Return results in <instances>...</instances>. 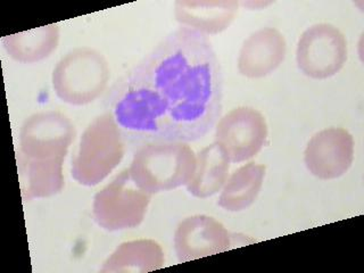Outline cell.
<instances>
[{
  "label": "cell",
  "mask_w": 364,
  "mask_h": 273,
  "mask_svg": "<svg viewBox=\"0 0 364 273\" xmlns=\"http://www.w3.org/2000/svg\"><path fill=\"white\" fill-rule=\"evenodd\" d=\"M107 102L134 144L202 139L223 107L221 64L210 40L176 28L117 81Z\"/></svg>",
  "instance_id": "obj_1"
},
{
  "label": "cell",
  "mask_w": 364,
  "mask_h": 273,
  "mask_svg": "<svg viewBox=\"0 0 364 273\" xmlns=\"http://www.w3.org/2000/svg\"><path fill=\"white\" fill-rule=\"evenodd\" d=\"M197 159L186 142H148L138 148L131 162V176L142 191L157 193L187 186Z\"/></svg>",
  "instance_id": "obj_2"
},
{
  "label": "cell",
  "mask_w": 364,
  "mask_h": 273,
  "mask_svg": "<svg viewBox=\"0 0 364 273\" xmlns=\"http://www.w3.org/2000/svg\"><path fill=\"white\" fill-rule=\"evenodd\" d=\"M124 136L111 113L102 114L85 129L72 157L71 173L80 185L92 187L106 179L122 162Z\"/></svg>",
  "instance_id": "obj_3"
},
{
  "label": "cell",
  "mask_w": 364,
  "mask_h": 273,
  "mask_svg": "<svg viewBox=\"0 0 364 273\" xmlns=\"http://www.w3.org/2000/svg\"><path fill=\"white\" fill-rule=\"evenodd\" d=\"M109 81V66L96 49L80 47L68 51L53 72L55 94L70 105L82 106L96 100Z\"/></svg>",
  "instance_id": "obj_4"
},
{
  "label": "cell",
  "mask_w": 364,
  "mask_h": 273,
  "mask_svg": "<svg viewBox=\"0 0 364 273\" xmlns=\"http://www.w3.org/2000/svg\"><path fill=\"white\" fill-rule=\"evenodd\" d=\"M151 200V193L142 191L127 168L96 193L95 221L107 231L134 229L145 219Z\"/></svg>",
  "instance_id": "obj_5"
},
{
  "label": "cell",
  "mask_w": 364,
  "mask_h": 273,
  "mask_svg": "<svg viewBox=\"0 0 364 273\" xmlns=\"http://www.w3.org/2000/svg\"><path fill=\"white\" fill-rule=\"evenodd\" d=\"M296 60L306 77L316 80L333 77L347 60L346 38L333 24L312 26L299 38Z\"/></svg>",
  "instance_id": "obj_6"
},
{
  "label": "cell",
  "mask_w": 364,
  "mask_h": 273,
  "mask_svg": "<svg viewBox=\"0 0 364 273\" xmlns=\"http://www.w3.org/2000/svg\"><path fill=\"white\" fill-rule=\"evenodd\" d=\"M267 119L257 109L235 108L216 125L215 144L231 163L246 162L259 153L267 141Z\"/></svg>",
  "instance_id": "obj_7"
},
{
  "label": "cell",
  "mask_w": 364,
  "mask_h": 273,
  "mask_svg": "<svg viewBox=\"0 0 364 273\" xmlns=\"http://www.w3.org/2000/svg\"><path fill=\"white\" fill-rule=\"evenodd\" d=\"M75 128L65 114L49 111L33 114L20 131V153L30 159L65 157Z\"/></svg>",
  "instance_id": "obj_8"
},
{
  "label": "cell",
  "mask_w": 364,
  "mask_h": 273,
  "mask_svg": "<svg viewBox=\"0 0 364 273\" xmlns=\"http://www.w3.org/2000/svg\"><path fill=\"white\" fill-rule=\"evenodd\" d=\"M354 161V139L345 129L329 128L311 138L304 154L310 173L321 180L344 176Z\"/></svg>",
  "instance_id": "obj_9"
},
{
  "label": "cell",
  "mask_w": 364,
  "mask_h": 273,
  "mask_svg": "<svg viewBox=\"0 0 364 273\" xmlns=\"http://www.w3.org/2000/svg\"><path fill=\"white\" fill-rule=\"evenodd\" d=\"M231 237L225 225L208 215H193L180 222L174 248L180 263L230 250Z\"/></svg>",
  "instance_id": "obj_10"
},
{
  "label": "cell",
  "mask_w": 364,
  "mask_h": 273,
  "mask_svg": "<svg viewBox=\"0 0 364 273\" xmlns=\"http://www.w3.org/2000/svg\"><path fill=\"white\" fill-rule=\"evenodd\" d=\"M287 43L274 28H261L245 40L238 58V70L250 79H259L276 71L286 57Z\"/></svg>",
  "instance_id": "obj_11"
},
{
  "label": "cell",
  "mask_w": 364,
  "mask_h": 273,
  "mask_svg": "<svg viewBox=\"0 0 364 273\" xmlns=\"http://www.w3.org/2000/svg\"><path fill=\"white\" fill-rule=\"evenodd\" d=\"M65 157L30 159L18 153V176L24 200L46 198L60 193L64 188L63 163Z\"/></svg>",
  "instance_id": "obj_12"
},
{
  "label": "cell",
  "mask_w": 364,
  "mask_h": 273,
  "mask_svg": "<svg viewBox=\"0 0 364 273\" xmlns=\"http://www.w3.org/2000/svg\"><path fill=\"white\" fill-rule=\"evenodd\" d=\"M238 11L237 1H176V18L182 26L208 36L229 28Z\"/></svg>",
  "instance_id": "obj_13"
},
{
  "label": "cell",
  "mask_w": 364,
  "mask_h": 273,
  "mask_svg": "<svg viewBox=\"0 0 364 273\" xmlns=\"http://www.w3.org/2000/svg\"><path fill=\"white\" fill-rule=\"evenodd\" d=\"M165 256L159 242L151 239L125 242L114 250L100 272H151L164 267Z\"/></svg>",
  "instance_id": "obj_14"
},
{
  "label": "cell",
  "mask_w": 364,
  "mask_h": 273,
  "mask_svg": "<svg viewBox=\"0 0 364 273\" xmlns=\"http://www.w3.org/2000/svg\"><path fill=\"white\" fill-rule=\"evenodd\" d=\"M196 159V170L186 187L193 197L208 198L219 193L225 185L230 161L215 142L199 151Z\"/></svg>",
  "instance_id": "obj_15"
},
{
  "label": "cell",
  "mask_w": 364,
  "mask_h": 273,
  "mask_svg": "<svg viewBox=\"0 0 364 273\" xmlns=\"http://www.w3.org/2000/svg\"><path fill=\"white\" fill-rule=\"evenodd\" d=\"M58 41L60 28L57 24H49L7 36L3 39V45L13 60L32 64L47 58L57 48Z\"/></svg>",
  "instance_id": "obj_16"
},
{
  "label": "cell",
  "mask_w": 364,
  "mask_h": 273,
  "mask_svg": "<svg viewBox=\"0 0 364 273\" xmlns=\"http://www.w3.org/2000/svg\"><path fill=\"white\" fill-rule=\"evenodd\" d=\"M264 165L248 163L233 172L223 186L220 208L229 212H240L250 208L259 195L265 178Z\"/></svg>",
  "instance_id": "obj_17"
}]
</instances>
